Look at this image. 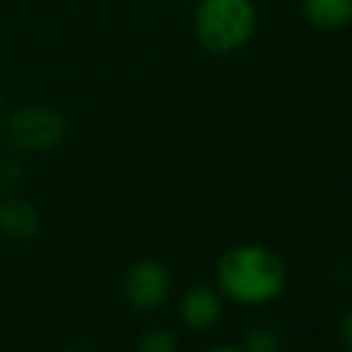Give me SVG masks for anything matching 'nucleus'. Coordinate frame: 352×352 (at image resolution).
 Segmentation results:
<instances>
[{"mask_svg":"<svg viewBox=\"0 0 352 352\" xmlns=\"http://www.w3.org/2000/svg\"><path fill=\"white\" fill-rule=\"evenodd\" d=\"M216 280L221 292L237 305H269L285 290L287 271L278 254L261 245H240L218 259Z\"/></svg>","mask_w":352,"mask_h":352,"instance_id":"f257e3e1","label":"nucleus"},{"mask_svg":"<svg viewBox=\"0 0 352 352\" xmlns=\"http://www.w3.org/2000/svg\"><path fill=\"white\" fill-rule=\"evenodd\" d=\"M256 27L252 0H201L195 12V34L211 53H230L245 46Z\"/></svg>","mask_w":352,"mask_h":352,"instance_id":"f03ea898","label":"nucleus"},{"mask_svg":"<svg viewBox=\"0 0 352 352\" xmlns=\"http://www.w3.org/2000/svg\"><path fill=\"white\" fill-rule=\"evenodd\" d=\"M65 118L51 106H24L3 120L0 140L10 151L43 153L63 142Z\"/></svg>","mask_w":352,"mask_h":352,"instance_id":"7ed1b4c3","label":"nucleus"},{"mask_svg":"<svg viewBox=\"0 0 352 352\" xmlns=\"http://www.w3.org/2000/svg\"><path fill=\"white\" fill-rule=\"evenodd\" d=\"M170 295V274L153 259H142L130 266L125 276V297L135 309H158Z\"/></svg>","mask_w":352,"mask_h":352,"instance_id":"20e7f679","label":"nucleus"},{"mask_svg":"<svg viewBox=\"0 0 352 352\" xmlns=\"http://www.w3.org/2000/svg\"><path fill=\"white\" fill-rule=\"evenodd\" d=\"M223 311V302L213 287L209 285H197L185 292L180 302V319L187 329L192 331H204L218 324Z\"/></svg>","mask_w":352,"mask_h":352,"instance_id":"39448f33","label":"nucleus"},{"mask_svg":"<svg viewBox=\"0 0 352 352\" xmlns=\"http://www.w3.org/2000/svg\"><path fill=\"white\" fill-rule=\"evenodd\" d=\"M0 230L12 240H29L41 230V216L32 201L8 197L0 201Z\"/></svg>","mask_w":352,"mask_h":352,"instance_id":"423d86ee","label":"nucleus"},{"mask_svg":"<svg viewBox=\"0 0 352 352\" xmlns=\"http://www.w3.org/2000/svg\"><path fill=\"white\" fill-rule=\"evenodd\" d=\"M302 10L316 29H343L352 22V0H305Z\"/></svg>","mask_w":352,"mask_h":352,"instance_id":"0eeeda50","label":"nucleus"},{"mask_svg":"<svg viewBox=\"0 0 352 352\" xmlns=\"http://www.w3.org/2000/svg\"><path fill=\"white\" fill-rule=\"evenodd\" d=\"M280 350V338L269 326H254L245 336V352H276Z\"/></svg>","mask_w":352,"mask_h":352,"instance_id":"6e6552de","label":"nucleus"},{"mask_svg":"<svg viewBox=\"0 0 352 352\" xmlns=\"http://www.w3.org/2000/svg\"><path fill=\"white\" fill-rule=\"evenodd\" d=\"M137 352H177V338L168 329H151L140 338Z\"/></svg>","mask_w":352,"mask_h":352,"instance_id":"1a4fd4ad","label":"nucleus"},{"mask_svg":"<svg viewBox=\"0 0 352 352\" xmlns=\"http://www.w3.org/2000/svg\"><path fill=\"white\" fill-rule=\"evenodd\" d=\"M338 333H340V343H343V348L348 352H352V309H348L343 314Z\"/></svg>","mask_w":352,"mask_h":352,"instance_id":"9d476101","label":"nucleus"},{"mask_svg":"<svg viewBox=\"0 0 352 352\" xmlns=\"http://www.w3.org/2000/svg\"><path fill=\"white\" fill-rule=\"evenodd\" d=\"M206 352H245L242 348H235V345H216V348L206 350Z\"/></svg>","mask_w":352,"mask_h":352,"instance_id":"9b49d317","label":"nucleus"},{"mask_svg":"<svg viewBox=\"0 0 352 352\" xmlns=\"http://www.w3.org/2000/svg\"><path fill=\"white\" fill-rule=\"evenodd\" d=\"M65 352H94L91 348H87V345H72L70 350H65Z\"/></svg>","mask_w":352,"mask_h":352,"instance_id":"f8f14e48","label":"nucleus"},{"mask_svg":"<svg viewBox=\"0 0 352 352\" xmlns=\"http://www.w3.org/2000/svg\"><path fill=\"white\" fill-rule=\"evenodd\" d=\"M276 352H290V350H276Z\"/></svg>","mask_w":352,"mask_h":352,"instance_id":"ddd939ff","label":"nucleus"}]
</instances>
